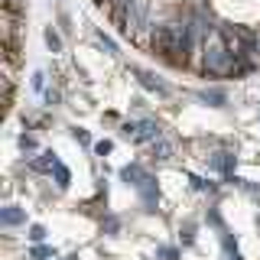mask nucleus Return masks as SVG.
<instances>
[{"instance_id":"6ab92c4d","label":"nucleus","mask_w":260,"mask_h":260,"mask_svg":"<svg viewBox=\"0 0 260 260\" xmlns=\"http://www.w3.org/2000/svg\"><path fill=\"white\" fill-rule=\"evenodd\" d=\"M33 88H36V91H42V88H46V75H42V72H36V75H33Z\"/></svg>"},{"instance_id":"6e6552de","label":"nucleus","mask_w":260,"mask_h":260,"mask_svg":"<svg viewBox=\"0 0 260 260\" xmlns=\"http://www.w3.org/2000/svg\"><path fill=\"white\" fill-rule=\"evenodd\" d=\"M150 147H153V156H156V159H173V150H176V147H173V140L159 137V140H153Z\"/></svg>"},{"instance_id":"0eeeda50","label":"nucleus","mask_w":260,"mask_h":260,"mask_svg":"<svg viewBox=\"0 0 260 260\" xmlns=\"http://www.w3.org/2000/svg\"><path fill=\"white\" fill-rule=\"evenodd\" d=\"M198 98H202V101H208L212 108H221V104L228 101V91H224V88H205Z\"/></svg>"},{"instance_id":"f03ea898","label":"nucleus","mask_w":260,"mask_h":260,"mask_svg":"<svg viewBox=\"0 0 260 260\" xmlns=\"http://www.w3.org/2000/svg\"><path fill=\"white\" fill-rule=\"evenodd\" d=\"M208 166H212L215 173H221L224 179L234 176V153H212L208 156Z\"/></svg>"},{"instance_id":"9d476101","label":"nucleus","mask_w":260,"mask_h":260,"mask_svg":"<svg viewBox=\"0 0 260 260\" xmlns=\"http://www.w3.org/2000/svg\"><path fill=\"white\" fill-rule=\"evenodd\" d=\"M52 173H55V186H59V189H69V182H72V173H69V169H65V166L59 163V166L52 169Z\"/></svg>"},{"instance_id":"4be33fe9","label":"nucleus","mask_w":260,"mask_h":260,"mask_svg":"<svg viewBox=\"0 0 260 260\" xmlns=\"http://www.w3.org/2000/svg\"><path fill=\"white\" fill-rule=\"evenodd\" d=\"M65 260H78V257H65Z\"/></svg>"},{"instance_id":"2eb2a0df","label":"nucleus","mask_w":260,"mask_h":260,"mask_svg":"<svg viewBox=\"0 0 260 260\" xmlns=\"http://www.w3.org/2000/svg\"><path fill=\"white\" fill-rule=\"evenodd\" d=\"M111 150H114V143H111V140H98L95 143V153H98V156H108Z\"/></svg>"},{"instance_id":"412c9836","label":"nucleus","mask_w":260,"mask_h":260,"mask_svg":"<svg viewBox=\"0 0 260 260\" xmlns=\"http://www.w3.org/2000/svg\"><path fill=\"white\" fill-rule=\"evenodd\" d=\"M228 260H241V257H237V254H234V257H228Z\"/></svg>"},{"instance_id":"a211bd4d","label":"nucleus","mask_w":260,"mask_h":260,"mask_svg":"<svg viewBox=\"0 0 260 260\" xmlns=\"http://www.w3.org/2000/svg\"><path fill=\"white\" fill-rule=\"evenodd\" d=\"M98 42H101V46L108 49V52H117V46H114V39H108L104 33H98Z\"/></svg>"},{"instance_id":"4468645a","label":"nucleus","mask_w":260,"mask_h":260,"mask_svg":"<svg viewBox=\"0 0 260 260\" xmlns=\"http://www.w3.org/2000/svg\"><path fill=\"white\" fill-rule=\"evenodd\" d=\"M33 260H42V257H55V247H42V244H36L33 247Z\"/></svg>"},{"instance_id":"aec40b11","label":"nucleus","mask_w":260,"mask_h":260,"mask_svg":"<svg viewBox=\"0 0 260 260\" xmlns=\"http://www.w3.org/2000/svg\"><path fill=\"white\" fill-rule=\"evenodd\" d=\"M192 189H198V192H205V189H208V182H205V179H198V176H192Z\"/></svg>"},{"instance_id":"20e7f679","label":"nucleus","mask_w":260,"mask_h":260,"mask_svg":"<svg viewBox=\"0 0 260 260\" xmlns=\"http://www.w3.org/2000/svg\"><path fill=\"white\" fill-rule=\"evenodd\" d=\"M120 179H124L127 186H134V189H140L143 182H147V169H143L140 163H130V166H124V169H120Z\"/></svg>"},{"instance_id":"9b49d317","label":"nucleus","mask_w":260,"mask_h":260,"mask_svg":"<svg viewBox=\"0 0 260 260\" xmlns=\"http://www.w3.org/2000/svg\"><path fill=\"white\" fill-rule=\"evenodd\" d=\"M156 260H179V251L169 247V244H159L156 247Z\"/></svg>"},{"instance_id":"1a4fd4ad","label":"nucleus","mask_w":260,"mask_h":260,"mask_svg":"<svg viewBox=\"0 0 260 260\" xmlns=\"http://www.w3.org/2000/svg\"><path fill=\"white\" fill-rule=\"evenodd\" d=\"M55 166H59V159H55V153H42L39 159H33V169H39V173H52Z\"/></svg>"},{"instance_id":"39448f33","label":"nucleus","mask_w":260,"mask_h":260,"mask_svg":"<svg viewBox=\"0 0 260 260\" xmlns=\"http://www.w3.org/2000/svg\"><path fill=\"white\" fill-rule=\"evenodd\" d=\"M23 221H26V212L20 205L0 208V224H3V228H16V224H23Z\"/></svg>"},{"instance_id":"423d86ee","label":"nucleus","mask_w":260,"mask_h":260,"mask_svg":"<svg viewBox=\"0 0 260 260\" xmlns=\"http://www.w3.org/2000/svg\"><path fill=\"white\" fill-rule=\"evenodd\" d=\"M137 78H140V85H143V88H150V91H156V95H166V91H169V88H166L163 81H159L156 75H153V72L137 69Z\"/></svg>"},{"instance_id":"f8f14e48","label":"nucleus","mask_w":260,"mask_h":260,"mask_svg":"<svg viewBox=\"0 0 260 260\" xmlns=\"http://www.w3.org/2000/svg\"><path fill=\"white\" fill-rule=\"evenodd\" d=\"M46 46L52 49V52H59V49H62V36H59V33L52 30V26L46 30Z\"/></svg>"},{"instance_id":"f257e3e1","label":"nucleus","mask_w":260,"mask_h":260,"mask_svg":"<svg viewBox=\"0 0 260 260\" xmlns=\"http://www.w3.org/2000/svg\"><path fill=\"white\" fill-rule=\"evenodd\" d=\"M195 42L198 36L192 30V23H163L153 33V46L173 62H186V55L195 49Z\"/></svg>"},{"instance_id":"dca6fc26","label":"nucleus","mask_w":260,"mask_h":260,"mask_svg":"<svg viewBox=\"0 0 260 260\" xmlns=\"http://www.w3.org/2000/svg\"><path fill=\"white\" fill-rule=\"evenodd\" d=\"M20 150H23V153H33V150H36V140H33V137H20Z\"/></svg>"},{"instance_id":"7ed1b4c3","label":"nucleus","mask_w":260,"mask_h":260,"mask_svg":"<svg viewBox=\"0 0 260 260\" xmlns=\"http://www.w3.org/2000/svg\"><path fill=\"white\" fill-rule=\"evenodd\" d=\"M159 124L156 120H137V130H134V140L137 143H153V140H159Z\"/></svg>"},{"instance_id":"f3484780","label":"nucleus","mask_w":260,"mask_h":260,"mask_svg":"<svg viewBox=\"0 0 260 260\" xmlns=\"http://www.w3.org/2000/svg\"><path fill=\"white\" fill-rule=\"evenodd\" d=\"M72 137H75L78 143H85V147L91 143V134H88V130H81V127H78V130H72Z\"/></svg>"},{"instance_id":"ddd939ff","label":"nucleus","mask_w":260,"mask_h":260,"mask_svg":"<svg viewBox=\"0 0 260 260\" xmlns=\"http://www.w3.org/2000/svg\"><path fill=\"white\" fill-rule=\"evenodd\" d=\"M30 241L33 244H42V241H46V228H42V224H30Z\"/></svg>"}]
</instances>
